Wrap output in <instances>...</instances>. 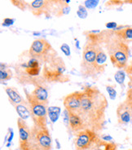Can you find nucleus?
I'll return each mask as SVG.
<instances>
[{
	"instance_id": "2",
	"label": "nucleus",
	"mask_w": 132,
	"mask_h": 150,
	"mask_svg": "<svg viewBox=\"0 0 132 150\" xmlns=\"http://www.w3.org/2000/svg\"><path fill=\"white\" fill-rule=\"evenodd\" d=\"M100 41L104 42L114 67L123 69L127 64L130 50L124 40L111 31H103L98 34Z\"/></svg>"
},
{
	"instance_id": "5",
	"label": "nucleus",
	"mask_w": 132,
	"mask_h": 150,
	"mask_svg": "<svg viewBox=\"0 0 132 150\" xmlns=\"http://www.w3.org/2000/svg\"><path fill=\"white\" fill-rule=\"evenodd\" d=\"M30 150H52V140L48 128L34 125L31 127Z\"/></svg>"
},
{
	"instance_id": "18",
	"label": "nucleus",
	"mask_w": 132,
	"mask_h": 150,
	"mask_svg": "<svg viewBox=\"0 0 132 150\" xmlns=\"http://www.w3.org/2000/svg\"><path fill=\"white\" fill-rule=\"evenodd\" d=\"M118 37H120L125 42L132 40V27H127L121 30H114Z\"/></svg>"
},
{
	"instance_id": "26",
	"label": "nucleus",
	"mask_w": 132,
	"mask_h": 150,
	"mask_svg": "<svg viewBox=\"0 0 132 150\" xmlns=\"http://www.w3.org/2000/svg\"><path fill=\"white\" fill-rule=\"evenodd\" d=\"M61 51L64 52V54L66 56H70V48H69V47L68 45H67L66 43H64V44H62L61 47Z\"/></svg>"
},
{
	"instance_id": "3",
	"label": "nucleus",
	"mask_w": 132,
	"mask_h": 150,
	"mask_svg": "<svg viewBox=\"0 0 132 150\" xmlns=\"http://www.w3.org/2000/svg\"><path fill=\"white\" fill-rule=\"evenodd\" d=\"M87 38L86 45L83 48L81 72L85 77L95 79L100 75L96 67V56L101 45L98 34H89Z\"/></svg>"
},
{
	"instance_id": "1",
	"label": "nucleus",
	"mask_w": 132,
	"mask_h": 150,
	"mask_svg": "<svg viewBox=\"0 0 132 150\" xmlns=\"http://www.w3.org/2000/svg\"><path fill=\"white\" fill-rule=\"evenodd\" d=\"M108 101L95 86H86L83 90V96L78 114L79 115L87 129L100 134L105 126V112Z\"/></svg>"
},
{
	"instance_id": "24",
	"label": "nucleus",
	"mask_w": 132,
	"mask_h": 150,
	"mask_svg": "<svg viewBox=\"0 0 132 150\" xmlns=\"http://www.w3.org/2000/svg\"><path fill=\"white\" fill-rule=\"evenodd\" d=\"M106 91L109 93V96L111 100H115V98L117 96V91L114 89L113 86H106Z\"/></svg>"
},
{
	"instance_id": "25",
	"label": "nucleus",
	"mask_w": 132,
	"mask_h": 150,
	"mask_svg": "<svg viewBox=\"0 0 132 150\" xmlns=\"http://www.w3.org/2000/svg\"><path fill=\"white\" fill-rule=\"evenodd\" d=\"M99 0H87L85 2V5L87 8H94L98 5Z\"/></svg>"
},
{
	"instance_id": "29",
	"label": "nucleus",
	"mask_w": 132,
	"mask_h": 150,
	"mask_svg": "<svg viewBox=\"0 0 132 150\" xmlns=\"http://www.w3.org/2000/svg\"><path fill=\"white\" fill-rule=\"evenodd\" d=\"M105 26L106 28H108V29H109V30H115L117 29V25L116 22H109L106 24Z\"/></svg>"
},
{
	"instance_id": "4",
	"label": "nucleus",
	"mask_w": 132,
	"mask_h": 150,
	"mask_svg": "<svg viewBox=\"0 0 132 150\" xmlns=\"http://www.w3.org/2000/svg\"><path fill=\"white\" fill-rule=\"evenodd\" d=\"M65 65L64 60L58 55L55 54L44 62L43 65V78L49 82H61L65 83L68 78H65Z\"/></svg>"
},
{
	"instance_id": "12",
	"label": "nucleus",
	"mask_w": 132,
	"mask_h": 150,
	"mask_svg": "<svg viewBox=\"0 0 132 150\" xmlns=\"http://www.w3.org/2000/svg\"><path fill=\"white\" fill-rule=\"evenodd\" d=\"M26 98L31 99L35 101H38L43 105L48 104V91L44 86H36L34 90L31 93H28L26 91Z\"/></svg>"
},
{
	"instance_id": "14",
	"label": "nucleus",
	"mask_w": 132,
	"mask_h": 150,
	"mask_svg": "<svg viewBox=\"0 0 132 150\" xmlns=\"http://www.w3.org/2000/svg\"><path fill=\"white\" fill-rule=\"evenodd\" d=\"M5 91L8 95V99L10 100V103L13 106H15L16 105H19V104H25L28 103V101H25L24 100V98L20 96L19 92L16 90H15L13 87H6Z\"/></svg>"
},
{
	"instance_id": "15",
	"label": "nucleus",
	"mask_w": 132,
	"mask_h": 150,
	"mask_svg": "<svg viewBox=\"0 0 132 150\" xmlns=\"http://www.w3.org/2000/svg\"><path fill=\"white\" fill-rule=\"evenodd\" d=\"M40 61L37 59L31 58L30 60L27 62L25 65V72L31 77L38 76L41 70V65Z\"/></svg>"
},
{
	"instance_id": "10",
	"label": "nucleus",
	"mask_w": 132,
	"mask_h": 150,
	"mask_svg": "<svg viewBox=\"0 0 132 150\" xmlns=\"http://www.w3.org/2000/svg\"><path fill=\"white\" fill-rule=\"evenodd\" d=\"M83 96V91H74L66 96L64 99V106L65 110L68 112L78 113L79 111L82 100Z\"/></svg>"
},
{
	"instance_id": "7",
	"label": "nucleus",
	"mask_w": 132,
	"mask_h": 150,
	"mask_svg": "<svg viewBox=\"0 0 132 150\" xmlns=\"http://www.w3.org/2000/svg\"><path fill=\"white\" fill-rule=\"evenodd\" d=\"M29 53L31 58L37 59L41 63H44L50 57L56 54L52 45L43 38H38L34 40L30 47Z\"/></svg>"
},
{
	"instance_id": "9",
	"label": "nucleus",
	"mask_w": 132,
	"mask_h": 150,
	"mask_svg": "<svg viewBox=\"0 0 132 150\" xmlns=\"http://www.w3.org/2000/svg\"><path fill=\"white\" fill-rule=\"evenodd\" d=\"M17 127L19 132V150H30V138L31 127L25 120L17 118Z\"/></svg>"
},
{
	"instance_id": "20",
	"label": "nucleus",
	"mask_w": 132,
	"mask_h": 150,
	"mask_svg": "<svg viewBox=\"0 0 132 150\" xmlns=\"http://www.w3.org/2000/svg\"><path fill=\"white\" fill-rule=\"evenodd\" d=\"M61 113V108L60 107H56V106H51L47 109V114L49 116L51 122L54 123L56 122L58 119Z\"/></svg>"
},
{
	"instance_id": "21",
	"label": "nucleus",
	"mask_w": 132,
	"mask_h": 150,
	"mask_svg": "<svg viewBox=\"0 0 132 150\" xmlns=\"http://www.w3.org/2000/svg\"><path fill=\"white\" fill-rule=\"evenodd\" d=\"M12 5H14L15 7L19 8L21 11H25L27 9H29V5L30 4L27 3L25 0H10Z\"/></svg>"
},
{
	"instance_id": "32",
	"label": "nucleus",
	"mask_w": 132,
	"mask_h": 150,
	"mask_svg": "<svg viewBox=\"0 0 132 150\" xmlns=\"http://www.w3.org/2000/svg\"><path fill=\"white\" fill-rule=\"evenodd\" d=\"M129 150H131V149H129Z\"/></svg>"
},
{
	"instance_id": "16",
	"label": "nucleus",
	"mask_w": 132,
	"mask_h": 150,
	"mask_svg": "<svg viewBox=\"0 0 132 150\" xmlns=\"http://www.w3.org/2000/svg\"><path fill=\"white\" fill-rule=\"evenodd\" d=\"M106 61H107V55L104 52V49L102 48V47H100L96 56V67H97L99 74H101L104 71Z\"/></svg>"
},
{
	"instance_id": "28",
	"label": "nucleus",
	"mask_w": 132,
	"mask_h": 150,
	"mask_svg": "<svg viewBox=\"0 0 132 150\" xmlns=\"http://www.w3.org/2000/svg\"><path fill=\"white\" fill-rule=\"evenodd\" d=\"M80 9L78 11V15L81 18H85L86 16H87V14H83V12L85 13V12H87L86 11V9L82 7V6H80Z\"/></svg>"
},
{
	"instance_id": "22",
	"label": "nucleus",
	"mask_w": 132,
	"mask_h": 150,
	"mask_svg": "<svg viewBox=\"0 0 132 150\" xmlns=\"http://www.w3.org/2000/svg\"><path fill=\"white\" fill-rule=\"evenodd\" d=\"M12 77V73L10 69H1L0 70V79L2 82L10 80Z\"/></svg>"
},
{
	"instance_id": "31",
	"label": "nucleus",
	"mask_w": 132,
	"mask_h": 150,
	"mask_svg": "<svg viewBox=\"0 0 132 150\" xmlns=\"http://www.w3.org/2000/svg\"><path fill=\"white\" fill-rule=\"evenodd\" d=\"M127 2H128V3H132V0H129Z\"/></svg>"
},
{
	"instance_id": "11",
	"label": "nucleus",
	"mask_w": 132,
	"mask_h": 150,
	"mask_svg": "<svg viewBox=\"0 0 132 150\" xmlns=\"http://www.w3.org/2000/svg\"><path fill=\"white\" fill-rule=\"evenodd\" d=\"M117 117L118 123L121 125L128 124L132 117V102L126 100L117 107Z\"/></svg>"
},
{
	"instance_id": "17",
	"label": "nucleus",
	"mask_w": 132,
	"mask_h": 150,
	"mask_svg": "<svg viewBox=\"0 0 132 150\" xmlns=\"http://www.w3.org/2000/svg\"><path fill=\"white\" fill-rule=\"evenodd\" d=\"M16 112L19 115V117L22 118L24 120H27L30 117V109L29 102L25 104H19L14 106Z\"/></svg>"
},
{
	"instance_id": "30",
	"label": "nucleus",
	"mask_w": 132,
	"mask_h": 150,
	"mask_svg": "<svg viewBox=\"0 0 132 150\" xmlns=\"http://www.w3.org/2000/svg\"><path fill=\"white\" fill-rule=\"evenodd\" d=\"M100 138L103 140H105V141H113V138L109 135H102L100 136Z\"/></svg>"
},
{
	"instance_id": "6",
	"label": "nucleus",
	"mask_w": 132,
	"mask_h": 150,
	"mask_svg": "<svg viewBox=\"0 0 132 150\" xmlns=\"http://www.w3.org/2000/svg\"><path fill=\"white\" fill-rule=\"evenodd\" d=\"M101 138L90 129H84L75 133V150H95Z\"/></svg>"
},
{
	"instance_id": "27",
	"label": "nucleus",
	"mask_w": 132,
	"mask_h": 150,
	"mask_svg": "<svg viewBox=\"0 0 132 150\" xmlns=\"http://www.w3.org/2000/svg\"><path fill=\"white\" fill-rule=\"evenodd\" d=\"M14 20L11 18H5L3 21V25L4 26H10L11 25H13Z\"/></svg>"
},
{
	"instance_id": "19",
	"label": "nucleus",
	"mask_w": 132,
	"mask_h": 150,
	"mask_svg": "<svg viewBox=\"0 0 132 150\" xmlns=\"http://www.w3.org/2000/svg\"><path fill=\"white\" fill-rule=\"evenodd\" d=\"M117 146L113 141H105L100 139L98 145L95 150H117Z\"/></svg>"
},
{
	"instance_id": "8",
	"label": "nucleus",
	"mask_w": 132,
	"mask_h": 150,
	"mask_svg": "<svg viewBox=\"0 0 132 150\" xmlns=\"http://www.w3.org/2000/svg\"><path fill=\"white\" fill-rule=\"evenodd\" d=\"M30 109V117L34 126L38 127H47V105H43L31 99H27Z\"/></svg>"
},
{
	"instance_id": "23",
	"label": "nucleus",
	"mask_w": 132,
	"mask_h": 150,
	"mask_svg": "<svg viewBox=\"0 0 132 150\" xmlns=\"http://www.w3.org/2000/svg\"><path fill=\"white\" fill-rule=\"evenodd\" d=\"M125 78H126V74L123 70H118L114 75V79L116 80V82L119 83L120 85H123Z\"/></svg>"
},
{
	"instance_id": "13",
	"label": "nucleus",
	"mask_w": 132,
	"mask_h": 150,
	"mask_svg": "<svg viewBox=\"0 0 132 150\" xmlns=\"http://www.w3.org/2000/svg\"><path fill=\"white\" fill-rule=\"evenodd\" d=\"M68 127L73 133L87 129L82 117L78 113L74 112H68Z\"/></svg>"
}]
</instances>
